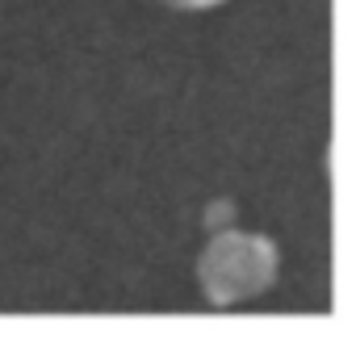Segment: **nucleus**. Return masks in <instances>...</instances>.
I'll return each instance as SVG.
<instances>
[{
  "instance_id": "nucleus-1",
  "label": "nucleus",
  "mask_w": 356,
  "mask_h": 339,
  "mask_svg": "<svg viewBox=\"0 0 356 339\" xmlns=\"http://www.w3.org/2000/svg\"><path fill=\"white\" fill-rule=\"evenodd\" d=\"M281 256L268 235L248 231H222L210 239V247L197 260L202 289L214 306H239L248 297H260L277 281Z\"/></svg>"
},
{
  "instance_id": "nucleus-2",
  "label": "nucleus",
  "mask_w": 356,
  "mask_h": 339,
  "mask_svg": "<svg viewBox=\"0 0 356 339\" xmlns=\"http://www.w3.org/2000/svg\"><path fill=\"white\" fill-rule=\"evenodd\" d=\"M168 5H176V9H214L222 0H168Z\"/></svg>"
}]
</instances>
